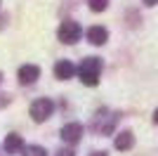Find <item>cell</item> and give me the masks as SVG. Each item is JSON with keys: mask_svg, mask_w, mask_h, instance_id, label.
<instances>
[{"mask_svg": "<svg viewBox=\"0 0 158 156\" xmlns=\"http://www.w3.org/2000/svg\"><path fill=\"white\" fill-rule=\"evenodd\" d=\"M99 73H102V59L99 57H87L78 66V76L83 80V85H90V88L99 83Z\"/></svg>", "mask_w": 158, "mask_h": 156, "instance_id": "1", "label": "cell"}, {"mask_svg": "<svg viewBox=\"0 0 158 156\" xmlns=\"http://www.w3.org/2000/svg\"><path fill=\"white\" fill-rule=\"evenodd\" d=\"M80 26L76 24V21H61V26H59V40L61 43H66V45H73V43H78L80 40Z\"/></svg>", "mask_w": 158, "mask_h": 156, "instance_id": "2", "label": "cell"}, {"mask_svg": "<svg viewBox=\"0 0 158 156\" xmlns=\"http://www.w3.org/2000/svg\"><path fill=\"white\" fill-rule=\"evenodd\" d=\"M54 111V104L50 102V99H35V102L31 104V116L35 123H43V121H47V118L52 116Z\"/></svg>", "mask_w": 158, "mask_h": 156, "instance_id": "3", "label": "cell"}, {"mask_svg": "<svg viewBox=\"0 0 158 156\" xmlns=\"http://www.w3.org/2000/svg\"><path fill=\"white\" fill-rule=\"evenodd\" d=\"M19 83L21 85H33L35 80H38V76H40V69L35 64H26V66H21L19 69Z\"/></svg>", "mask_w": 158, "mask_h": 156, "instance_id": "4", "label": "cell"}, {"mask_svg": "<svg viewBox=\"0 0 158 156\" xmlns=\"http://www.w3.org/2000/svg\"><path fill=\"white\" fill-rule=\"evenodd\" d=\"M80 135H83V125L80 123H66L61 128V140L69 144H76L80 140Z\"/></svg>", "mask_w": 158, "mask_h": 156, "instance_id": "5", "label": "cell"}, {"mask_svg": "<svg viewBox=\"0 0 158 156\" xmlns=\"http://www.w3.org/2000/svg\"><path fill=\"white\" fill-rule=\"evenodd\" d=\"M73 73H76V66L69 59H59L54 64V76L59 78V80H69V78H73Z\"/></svg>", "mask_w": 158, "mask_h": 156, "instance_id": "6", "label": "cell"}, {"mask_svg": "<svg viewBox=\"0 0 158 156\" xmlns=\"http://www.w3.org/2000/svg\"><path fill=\"white\" fill-rule=\"evenodd\" d=\"M87 40L92 45H104L106 40H109V31H106L104 26H90L87 28Z\"/></svg>", "mask_w": 158, "mask_h": 156, "instance_id": "7", "label": "cell"}, {"mask_svg": "<svg viewBox=\"0 0 158 156\" xmlns=\"http://www.w3.org/2000/svg\"><path fill=\"white\" fill-rule=\"evenodd\" d=\"M2 147H5L7 154H17V151H24V140H21V135H17V132H10V135L5 137Z\"/></svg>", "mask_w": 158, "mask_h": 156, "instance_id": "8", "label": "cell"}, {"mask_svg": "<svg viewBox=\"0 0 158 156\" xmlns=\"http://www.w3.org/2000/svg\"><path fill=\"white\" fill-rule=\"evenodd\" d=\"M132 144H135V137H132L130 130H125V132H118V137H116V149L127 151Z\"/></svg>", "mask_w": 158, "mask_h": 156, "instance_id": "9", "label": "cell"}, {"mask_svg": "<svg viewBox=\"0 0 158 156\" xmlns=\"http://www.w3.org/2000/svg\"><path fill=\"white\" fill-rule=\"evenodd\" d=\"M24 156H47V151L43 149V147H24Z\"/></svg>", "mask_w": 158, "mask_h": 156, "instance_id": "10", "label": "cell"}, {"mask_svg": "<svg viewBox=\"0 0 158 156\" xmlns=\"http://www.w3.org/2000/svg\"><path fill=\"white\" fill-rule=\"evenodd\" d=\"M87 2H90V10H94V12H104L109 5V0H87Z\"/></svg>", "mask_w": 158, "mask_h": 156, "instance_id": "11", "label": "cell"}, {"mask_svg": "<svg viewBox=\"0 0 158 156\" xmlns=\"http://www.w3.org/2000/svg\"><path fill=\"white\" fill-rule=\"evenodd\" d=\"M57 156H73V151L71 149H61V151H57Z\"/></svg>", "mask_w": 158, "mask_h": 156, "instance_id": "12", "label": "cell"}, {"mask_svg": "<svg viewBox=\"0 0 158 156\" xmlns=\"http://www.w3.org/2000/svg\"><path fill=\"white\" fill-rule=\"evenodd\" d=\"M156 2H158V0H144V5H149V7H153Z\"/></svg>", "mask_w": 158, "mask_h": 156, "instance_id": "13", "label": "cell"}, {"mask_svg": "<svg viewBox=\"0 0 158 156\" xmlns=\"http://www.w3.org/2000/svg\"><path fill=\"white\" fill-rule=\"evenodd\" d=\"M90 156H109L106 151H94V154H90Z\"/></svg>", "mask_w": 158, "mask_h": 156, "instance_id": "14", "label": "cell"}, {"mask_svg": "<svg viewBox=\"0 0 158 156\" xmlns=\"http://www.w3.org/2000/svg\"><path fill=\"white\" fill-rule=\"evenodd\" d=\"M153 123H156V125H158V109H156V111H153Z\"/></svg>", "mask_w": 158, "mask_h": 156, "instance_id": "15", "label": "cell"}, {"mask_svg": "<svg viewBox=\"0 0 158 156\" xmlns=\"http://www.w3.org/2000/svg\"><path fill=\"white\" fill-rule=\"evenodd\" d=\"M0 80H2V73H0Z\"/></svg>", "mask_w": 158, "mask_h": 156, "instance_id": "16", "label": "cell"}]
</instances>
